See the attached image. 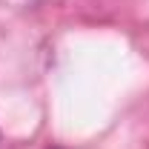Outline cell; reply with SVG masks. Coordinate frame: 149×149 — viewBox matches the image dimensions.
Segmentation results:
<instances>
[{
	"label": "cell",
	"mask_w": 149,
	"mask_h": 149,
	"mask_svg": "<svg viewBox=\"0 0 149 149\" xmlns=\"http://www.w3.org/2000/svg\"><path fill=\"white\" fill-rule=\"evenodd\" d=\"M52 149H60V146H52Z\"/></svg>",
	"instance_id": "cell-1"
}]
</instances>
